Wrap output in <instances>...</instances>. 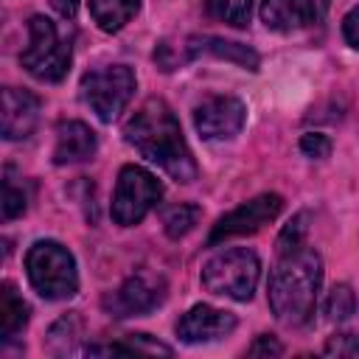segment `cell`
Here are the masks:
<instances>
[{
	"label": "cell",
	"instance_id": "8992f818",
	"mask_svg": "<svg viewBox=\"0 0 359 359\" xmlns=\"http://www.w3.org/2000/svg\"><path fill=\"white\" fill-rule=\"evenodd\" d=\"M160 196H163V185L151 171L140 165H123L112 191V208H109L112 222L121 227L140 224L149 216V210L160 202Z\"/></svg>",
	"mask_w": 359,
	"mask_h": 359
},
{
	"label": "cell",
	"instance_id": "cb8c5ba5",
	"mask_svg": "<svg viewBox=\"0 0 359 359\" xmlns=\"http://www.w3.org/2000/svg\"><path fill=\"white\" fill-rule=\"evenodd\" d=\"M300 151L306 157H311V160H323V157L331 154V140L325 135H320V132H306L300 137Z\"/></svg>",
	"mask_w": 359,
	"mask_h": 359
},
{
	"label": "cell",
	"instance_id": "ba28073f",
	"mask_svg": "<svg viewBox=\"0 0 359 359\" xmlns=\"http://www.w3.org/2000/svg\"><path fill=\"white\" fill-rule=\"evenodd\" d=\"M165 292H168V286H165L163 275L135 272L115 292H107L101 303L109 317H143L165 300Z\"/></svg>",
	"mask_w": 359,
	"mask_h": 359
},
{
	"label": "cell",
	"instance_id": "d6986e66",
	"mask_svg": "<svg viewBox=\"0 0 359 359\" xmlns=\"http://www.w3.org/2000/svg\"><path fill=\"white\" fill-rule=\"evenodd\" d=\"M250 11L252 0H208V14L233 28H244L250 22Z\"/></svg>",
	"mask_w": 359,
	"mask_h": 359
},
{
	"label": "cell",
	"instance_id": "4fadbf2b",
	"mask_svg": "<svg viewBox=\"0 0 359 359\" xmlns=\"http://www.w3.org/2000/svg\"><path fill=\"white\" fill-rule=\"evenodd\" d=\"M39 121V98L20 87L3 90V112H0V129L6 140H25Z\"/></svg>",
	"mask_w": 359,
	"mask_h": 359
},
{
	"label": "cell",
	"instance_id": "30bf717a",
	"mask_svg": "<svg viewBox=\"0 0 359 359\" xmlns=\"http://www.w3.org/2000/svg\"><path fill=\"white\" fill-rule=\"evenodd\" d=\"M247 107L236 95H208L194 109V126L205 140H230L241 132Z\"/></svg>",
	"mask_w": 359,
	"mask_h": 359
},
{
	"label": "cell",
	"instance_id": "e0dca14e",
	"mask_svg": "<svg viewBox=\"0 0 359 359\" xmlns=\"http://www.w3.org/2000/svg\"><path fill=\"white\" fill-rule=\"evenodd\" d=\"M140 8V0H90V14L101 31H121Z\"/></svg>",
	"mask_w": 359,
	"mask_h": 359
},
{
	"label": "cell",
	"instance_id": "5b68a950",
	"mask_svg": "<svg viewBox=\"0 0 359 359\" xmlns=\"http://www.w3.org/2000/svg\"><path fill=\"white\" fill-rule=\"evenodd\" d=\"M199 278H202V286L216 297L250 300L261 278V261L247 247H230L224 252H216L202 266Z\"/></svg>",
	"mask_w": 359,
	"mask_h": 359
},
{
	"label": "cell",
	"instance_id": "ffe728a7",
	"mask_svg": "<svg viewBox=\"0 0 359 359\" xmlns=\"http://www.w3.org/2000/svg\"><path fill=\"white\" fill-rule=\"evenodd\" d=\"M199 222V208L196 205H177L163 216V227L168 238H182L188 236Z\"/></svg>",
	"mask_w": 359,
	"mask_h": 359
},
{
	"label": "cell",
	"instance_id": "3957f363",
	"mask_svg": "<svg viewBox=\"0 0 359 359\" xmlns=\"http://www.w3.org/2000/svg\"><path fill=\"white\" fill-rule=\"evenodd\" d=\"M25 275L45 300H67L79 292L76 258L59 241H34L25 252Z\"/></svg>",
	"mask_w": 359,
	"mask_h": 359
},
{
	"label": "cell",
	"instance_id": "7c38bea8",
	"mask_svg": "<svg viewBox=\"0 0 359 359\" xmlns=\"http://www.w3.org/2000/svg\"><path fill=\"white\" fill-rule=\"evenodd\" d=\"M331 0H264L261 20L272 31H300L328 14Z\"/></svg>",
	"mask_w": 359,
	"mask_h": 359
},
{
	"label": "cell",
	"instance_id": "277c9868",
	"mask_svg": "<svg viewBox=\"0 0 359 359\" xmlns=\"http://www.w3.org/2000/svg\"><path fill=\"white\" fill-rule=\"evenodd\" d=\"M73 48L70 39H65L56 28L42 14H34L28 20V45L20 53V65L39 81H62L70 70Z\"/></svg>",
	"mask_w": 359,
	"mask_h": 359
},
{
	"label": "cell",
	"instance_id": "83f0119b",
	"mask_svg": "<svg viewBox=\"0 0 359 359\" xmlns=\"http://www.w3.org/2000/svg\"><path fill=\"white\" fill-rule=\"evenodd\" d=\"M50 6L62 20H73L79 11V0H50Z\"/></svg>",
	"mask_w": 359,
	"mask_h": 359
},
{
	"label": "cell",
	"instance_id": "4316f807",
	"mask_svg": "<svg viewBox=\"0 0 359 359\" xmlns=\"http://www.w3.org/2000/svg\"><path fill=\"white\" fill-rule=\"evenodd\" d=\"M342 34H345V42L359 50V6H353V8L345 14V20H342Z\"/></svg>",
	"mask_w": 359,
	"mask_h": 359
},
{
	"label": "cell",
	"instance_id": "603a6c76",
	"mask_svg": "<svg viewBox=\"0 0 359 359\" xmlns=\"http://www.w3.org/2000/svg\"><path fill=\"white\" fill-rule=\"evenodd\" d=\"M323 353H328V356H356L359 353V337L351 334V331H339V334L328 337Z\"/></svg>",
	"mask_w": 359,
	"mask_h": 359
},
{
	"label": "cell",
	"instance_id": "44dd1931",
	"mask_svg": "<svg viewBox=\"0 0 359 359\" xmlns=\"http://www.w3.org/2000/svg\"><path fill=\"white\" fill-rule=\"evenodd\" d=\"M353 311H356V297H353L351 286H348V283L334 286V289L328 292V297H325V317H328L331 323H342V320H348Z\"/></svg>",
	"mask_w": 359,
	"mask_h": 359
},
{
	"label": "cell",
	"instance_id": "6da1fadb",
	"mask_svg": "<svg viewBox=\"0 0 359 359\" xmlns=\"http://www.w3.org/2000/svg\"><path fill=\"white\" fill-rule=\"evenodd\" d=\"M126 140L154 165H160L177 182H194L199 168L182 137V126L174 109L163 98L143 101L123 126Z\"/></svg>",
	"mask_w": 359,
	"mask_h": 359
},
{
	"label": "cell",
	"instance_id": "2e32d148",
	"mask_svg": "<svg viewBox=\"0 0 359 359\" xmlns=\"http://www.w3.org/2000/svg\"><path fill=\"white\" fill-rule=\"evenodd\" d=\"M28 323V303L17 294V289L6 280L0 283V339H14Z\"/></svg>",
	"mask_w": 359,
	"mask_h": 359
},
{
	"label": "cell",
	"instance_id": "9c48e42d",
	"mask_svg": "<svg viewBox=\"0 0 359 359\" xmlns=\"http://www.w3.org/2000/svg\"><path fill=\"white\" fill-rule=\"evenodd\" d=\"M283 210V196L280 194H258L255 199L233 208L230 213L219 216L216 224L210 227V236H208V244H222L227 238H236V236H252L258 233L264 224L275 222L278 213Z\"/></svg>",
	"mask_w": 359,
	"mask_h": 359
},
{
	"label": "cell",
	"instance_id": "5bb4252c",
	"mask_svg": "<svg viewBox=\"0 0 359 359\" xmlns=\"http://www.w3.org/2000/svg\"><path fill=\"white\" fill-rule=\"evenodd\" d=\"M98 140L95 132L81 121H62L56 129V146H53V163L56 165H73L84 163L95 154Z\"/></svg>",
	"mask_w": 359,
	"mask_h": 359
},
{
	"label": "cell",
	"instance_id": "8fae6325",
	"mask_svg": "<svg viewBox=\"0 0 359 359\" xmlns=\"http://www.w3.org/2000/svg\"><path fill=\"white\" fill-rule=\"evenodd\" d=\"M236 331V314L213 306H191L180 323H177V337L188 345H202V342H216L224 339Z\"/></svg>",
	"mask_w": 359,
	"mask_h": 359
},
{
	"label": "cell",
	"instance_id": "7a4b0ae2",
	"mask_svg": "<svg viewBox=\"0 0 359 359\" xmlns=\"http://www.w3.org/2000/svg\"><path fill=\"white\" fill-rule=\"evenodd\" d=\"M320 283H323V258L314 247L300 244L278 252V264L266 286L272 314L283 325L309 323L317 306Z\"/></svg>",
	"mask_w": 359,
	"mask_h": 359
},
{
	"label": "cell",
	"instance_id": "7402d4cb",
	"mask_svg": "<svg viewBox=\"0 0 359 359\" xmlns=\"http://www.w3.org/2000/svg\"><path fill=\"white\" fill-rule=\"evenodd\" d=\"M306 219H309L306 213H297V216L280 230V236H278V252L306 244Z\"/></svg>",
	"mask_w": 359,
	"mask_h": 359
},
{
	"label": "cell",
	"instance_id": "52a82bcc",
	"mask_svg": "<svg viewBox=\"0 0 359 359\" xmlns=\"http://www.w3.org/2000/svg\"><path fill=\"white\" fill-rule=\"evenodd\" d=\"M135 87L137 79L129 65H107L81 79L84 101L104 123H112L126 109V104L135 95Z\"/></svg>",
	"mask_w": 359,
	"mask_h": 359
},
{
	"label": "cell",
	"instance_id": "9a60e30c",
	"mask_svg": "<svg viewBox=\"0 0 359 359\" xmlns=\"http://www.w3.org/2000/svg\"><path fill=\"white\" fill-rule=\"evenodd\" d=\"M185 50L188 56H196V53H210L216 59H227L244 70H258V53L241 42H230V39H219V36H191L185 42Z\"/></svg>",
	"mask_w": 359,
	"mask_h": 359
},
{
	"label": "cell",
	"instance_id": "ac0fdd59",
	"mask_svg": "<svg viewBox=\"0 0 359 359\" xmlns=\"http://www.w3.org/2000/svg\"><path fill=\"white\" fill-rule=\"evenodd\" d=\"M28 208V194H25V185L20 177H14V168L6 165L3 171V219H17L22 216Z\"/></svg>",
	"mask_w": 359,
	"mask_h": 359
},
{
	"label": "cell",
	"instance_id": "d4e9b609",
	"mask_svg": "<svg viewBox=\"0 0 359 359\" xmlns=\"http://www.w3.org/2000/svg\"><path fill=\"white\" fill-rule=\"evenodd\" d=\"M126 339L132 342V348L137 353H163V356H171V348L163 345V342H157V339H151L149 334H126Z\"/></svg>",
	"mask_w": 359,
	"mask_h": 359
},
{
	"label": "cell",
	"instance_id": "484cf974",
	"mask_svg": "<svg viewBox=\"0 0 359 359\" xmlns=\"http://www.w3.org/2000/svg\"><path fill=\"white\" fill-rule=\"evenodd\" d=\"M247 353H250V356H280V353H283V345H280L272 334H261V337H255V342L247 348Z\"/></svg>",
	"mask_w": 359,
	"mask_h": 359
}]
</instances>
